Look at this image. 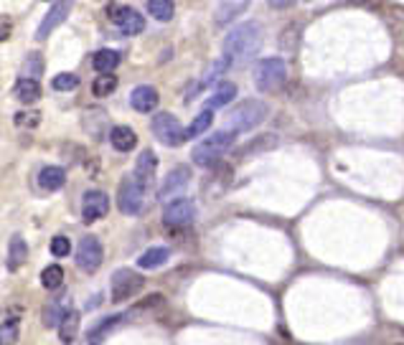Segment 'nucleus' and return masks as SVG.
<instances>
[{"mask_svg":"<svg viewBox=\"0 0 404 345\" xmlns=\"http://www.w3.org/2000/svg\"><path fill=\"white\" fill-rule=\"evenodd\" d=\"M64 315H62V307L56 302L46 304V310H43V323L48 325V328H56V325H62Z\"/></svg>","mask_w":404,"mask_h":345,"instance_id":"33","label":"nucleus"},{"mask_svg":"<svg viewBox=\"0 0 404 345\" xmlns=\"http://www.w3.org/2000/svg\"><path fill=\"white\" fill-rule=\"evenodd\" d=\"M234 97H237V87H234L232 81H221L219 87L214 89L209 101H206V109H219V107H226V104H232Z\"/></svg>","mask_w":404,"mask_h":345,"instance_id":"18","label":"nucleus"},{"mask_svg":"<svg viewBox=\"0 0 404 345\" xmlns=\"http://www.w3.org/2000/svg\"><path fill=\"white\" fill-rule=\"evenodd\" d=\"M69 251H71V241L67 237H54L51 239V254L54 257H69Z\"/></svg>","mask_w":404,"mask_h":345,"instance_id":"34","label":"nucleus"},{"mask_svg":"<svg viewBox=\"0 0 404 345\" xmlns=\"http://www.w3.org/2000/svg\"><path fill=\"white\" fill-rule=\"evenodd\" d=\"M110 142L117 153H130L137 145V135L132 127H125V125H117V127L110 129Z\"/></svg>","mask_w":404,"mask_h":345,"instance_id":"16","label":"nucleus"},{"mask_svg":"<svg viewBox=\"0 0 404 345\" xmlns=\"http://www.w3.org/2000/svg\"><path fill=\"white\" fill-rule=\"evenodd\" d=\"M155 168H158V157L153 150H143L140 155H137V162H135V173L132 176L137 178V181L143 183L145 188L153 183V178H155Z\"/></svg>","mask_w":404,"mask_h":345,"instance_id":"15","label":"nucleus"},{"mask_svg":"<svg viewBox=\"0 0 404 345\" xmlns=\"http://www.w3.org/2000/svg\"><path fill=\"white\" fill-rule=\"evenodd\" d=\"M117 206L125 216H137L145 206V185L135 176L123 178L120 190H117Z\"/></svg>","mask_w":404,"mask_h":345,"instance_id":"5","label":"nucleus"},{"mask_svg":"<svg viewBox=\"0 0 404 345\" xmlns=\"http://www.w3.org/2000/svg\"><path fill=\"white\" fill-rule=\"evenodd\" d=\"M237 140V132H229V129H221V132H214L211 137H206L204 142H199L191 153V160L201 168H214L216 162L224 157V153H229Z\"/></svg>","mask_w":404,"mask_h":345,"instance_id":"2","label":"nucleus"},{"mask_svg":"<svg viewBox=\"0 0 404 345\" xmlns=\"http://www.w3.org/2000/svg\"><path fill=\"white\" fill-rule=\"evenodd\" d=\"M107 211H110V198L104 190H87L82 198V218L87 223H95L99 218L107 216Z\"/></svg>","mask_w":404,"mask_h":345,"instance_id":"12","label":"nucleus"},{"mask_svg":"<svg viewBox=\"0 0 404 345\" xmlns=\"http://www.w3.org/2000/svg\"><path fill=\"white\" fill-rule=\"evenodd\" d=\"M145 287V279L135 269H117L112 274V302H125Z\"/></svg>","mask_w":404,"mask_h":345,"instance_id":"7","label":"nucleus"},{"mask_svg":"<svg viewBox=\"0 0 404 345\" xmlns=\"http://www.w3.org/2000/svg\"><path fill=\"white\" fill-rule=\"evenodd\" d=\"M43 71V59L39 54H28L26 64H23V74H26V79H36L39 81V76H41Z\"/></svg>","mask_w":404,"mask_h":345,"instance_id":"29","label":"nucleus"},{"mask_svg":"<svg viewBox=\"0 0 404 345\" xmlns=\"http://www.w3.org/2000/svg\"><path fill=\"white\" fill-rule=\"evenodd\" d=\"M15 97H18L23 104H34V101H39V97H41V84L36 79L21 76V79L15 81Z\"/></svg>","mask_w":404,"mask_h":345,"instance_id":"22","label":"nucleus"},{"mask_svg":"<svg viewBox=\"0 0 404 345\" xmlns=\"http://www.w3.org/2000/svg\"><path fill=\"white\" fill-rule=\"evenodd\" d=\"M151 127H153V135L163 142V145H168V148H179L181 142L186 140V129L181 127L179 117H173L171 112H158V115L153 117Z\"/></svg>","mask_w":404,"mask_h":345,"instance_id":"6","label":"nucleus"},{"mask_svg":"<svg viewBox=\"0 0 404 345\" xmlns=\"http://www.w3.org/2000/svg\"><path fill=\"white\" fill-rule=\"evenodd\" d=\"M117 89V76L115 74H99L92 84V94L95 97H110Z\"/></svg>","mask_w":404,"mask_h":345,"instance_id":"27","label":"nucleus"},{"mask_svg":"<svg viewBox=\"0 0 404 345\" xmlns=\"http://www.w3.org/2000/svg\"><path fill=\"white\" fill-rule=\"evenodd\" d=\"M196 218V206L188 198H176L163 209V223L168 229H183Z\"/></svg>","mask_w":404,"mask_h":345,"instance_id":"10","label":"nucleus"},{"mask_svg":"<svg viewBox=\"0 0 404 345\" xmlns=\"http://www.w3.org/2000/svg\"><path fill=\"white\" fill-rule=\"evenodd\" d=\"M262 46V31L260 23L247 20L242 26L232 28L224 38V59H229L232 64H242V61H249Z\"/></svg>","mask_w":404,"mask_h":345,"instance_id":"1","label":"nucleus"},{"mask_svg":"<svg viewBox=\"0 0 404 345\" xmlns=\"http://www.w3.org/2000/svg\"><path fill=\"white\" fill-rule=\"evenodd\" d=\"M244 10V6L242 3H221L219 6V13H216V23H229V18H237V15Z\"/></svg>","mask_w":404,"mask_h":345,"instance_id":"30","label":"nucleus"},{"mask_svg":"<svg viewBox=\"0 0 404 345\" xmlns=\"http://www.w3.org/2000/svg\"><path fill=\"white\" fill-rule=\"evenodd\" d=\"M155 307H165L163 295H151V297H145L143 302L137 304V310H155Z\"/></svg>","mask_w":404,"mask_h":345,"instance_id":"36","label":"nucleus"},{"mask_svg":"<svg viewBox=\"0 0 404 345\" xmlns=\"http://www.w3.org/2000/svg\"><path fill=\"white\" fill-rule=\"evenodd\" d=\"M51 87H54L56 92H71V89L79 87V76L76 74H59V76H54Z\"/></svg>","mask_w":404,"mask_h":345,"instance_id":"32","label":"nucleus"},{"mask_svg":"<svg viewBox=\"0 0 404 345\" xmlns=\"http://www.w3.org/2000/svg\"><path fill=\"white\" fill-rule=\"evenodd\" d=\"M92 64H95V69L99 74H112L117 69V64H120V54L112 51V48H99L95 54V59H92Z\"/></svg>","mask_w":404,"mask_h":345,"instance_id":"23","label":"nucleus"},{"mask_svg":"<svg viewBox=\"0 0 404 345\" xmlns=\"http://www.w3.org/2000/svg\"><path fill=\"white\" fill-rule=\"evenodd\" d=\"M267 112V104L262 99H244L226 115V125L232 127V132H249L265 122Z\"/></svg>","mask_w":404,"mask_h":345,"instance_id":"3","label":"nucleus"},{"mask_svg":"<svg viewBox=\"0 0 404 345\" xmlns=\"http://www.w3.org/2000/svg\"><path fill=\"white\" fill-rule=\"evenodd\" d=\"M79 323H82V318H79L76 310L64 312V320L62 325H59V338H62L64 345H71L76 340V335H79Z\"/></svg>","mask_w":404,"mask_h":345,"instance_id":"17","label":"nucleus"},{"mask_svg":"<svg viewBox=\"0 0 404 345\" xmlns=\"http://www.w3.org/2000/svg\"><path fill=\"white\" fill-rule=\"evenodd\" d=\"M188 183H191V168H188V165H179V168H173L171 173L165 176L163 185L158 190V198H160V201H168V198L179 196Z\"/></svg>","mask_w":404,"mask_h":345,"instance_id":"13","label":"nucleus"},{"mask_svg":"<svg viewBox=\"0 0 404 345\" xmlns=\"http://www.w3.org/2000/svg\"><path fill=\"white\" fill-rule=\"evenodd\" d=\"M107 18H110L115 26H120V31L127 36H137L145 28V18L130 6H115V3H112V6H107Z\"/></svg>","mask_w":404,"mask_h":345,"instance_id":"9","label":"nucleus"},{"mask_svg":"<svg viewBox=\"0 0 404 345\" xmlns=\"http://www.w3.org/2000/svg\"><path fill=\"white\" fill-rule=\"evenodd\" d=\"M28 259V244L23 237H18L15 234L13 239H11V246H8V269L15 272L18 267H23Z\"/></svg>","mask_w":404,"mask_h":345,"instance_id":"19","label":"nucleus"},{"mask_svg":"<svg viewBox=\"0 0 404 345\" xmlns=\"http://www.w3.org/2000/svg\"><path fill=\"white\" fill-rule=\"evenodd\" d=\"M67 183V173H64V168H59V165H46V168H41V173H39V185H41L43 190H59Z\"/></svg>","mask_w":404,"mask_h":345,"instance_id":"20","label":"nucleus"},{"mask_svg":"<svg viewBox=\"0 0 404 345\" xmlns=\"http://www.w3.org/2000/svg\"><path fill=\"white\" fill-rule=\"evenodd\" d=\"M148 10L155 20L165 23V20H171L173 13H176V6H173V0H148Z\"/></svg>","mask_w":404,"mask_h":345,"instance_id":"25","label":"nucleus"},{"mask_svg":"<svg viewBox=\"0 0 404 345\" xmlns=\"http://www.w3.org/2000/svg\"><path fill=\"white\" fill-rule=\"evenodd\" d=\"M62 282H64V269L59 264H51V267H46L41 272V284L46 290H56V287H62Z\"/></svg>","mask_w":404,"mask_h":345,"instance_id":"28","label":"nucleus"},{"mask_svg":"<svg viewBox=\"0 0 404 345\" xmlns=\"http://www.w3.org/2000/svg\"><path fill=\"white\" fill-rule=\"evenodd\" d=\"M293 3H298V0H270V6L272 8H290Z\"/></svg>","mask_w":404,"mask_h":345,"instance_id":"38","label":"nucleus"},{"mask_svg":"<svg viewBox=\"0 0 404 345\" xmlns=\"http://www.w3.org/2000/svg\"><path fill=\"white\" fill-rule=\"evenodd\" d=\"M102 259H104V249L99 239L90 234V237H84L82 241H79V249H76V267H79V269L92 274V272L99 269Z\"/></svg>","mask_w":404,"mask_h":345,"instance_id":"8","label":"nucleus"},{"mask_svg":"<svg viewBox=\"0 0 404 345\" xmlns=\"http://www.w3.org/2000/svg\"><path fill=\"white\" fill-rule=\"evenodd\" d=\"M21 335V323L18 318H8L0 325V345H15Z\"/></svg>","mask_w":404,"mask_h":345,"instance_id":"26","label":"nucleus"},{"mask_svg":"<svg viewBox=\"0 0 404 345\" xmlns=\"http://www.w3.org/2000/svg\"><path fill=\"white\" fill-rule=\"evenodd\" d=\"M274 145H277V137H274V135H262V137H257L254 142H249L247 148H244V153H247V155H254V153L270 150V148H274Z\"/></svg>","mask_w":404,"mask_h":345,"instance_id":"31","label":"nucleus"},{"mask_svg":"<svg viewBox=\"0 0 404 345\" xmlns=\"http://www.w3.org/2000/svg\"><path fill=\"white\" fill-rule=\"evenodd\" d=\"M214 125V112L211 109H204L201 115H196V120L186 127V140H191V137H199L201 132H206V129Z\"/></svg>","mask_w":404,"mask_h":345,"instance_id":"24","label":"nucleus"},{"mask_svg":"<svg viewBox=\"0 0 404 345\" xmlns=\"http://www.w3.org/2000/svg\"><path fill=\"white\" fill-rule=\"evenodd\" d=\"M15 125H21V127H36L39 122H41V115L39 112H18V115L13 117Z\"/></svg>","mask_w":404,"mask_h":345,"instance_id":"35","label":"nucleus"},{"mask_svg":"<svg viewBox=\"0 0 404 345\" xmlns=\"http://www.w3.org/2000/svg\"><path fill=\"white\" fill-rule=\"evenodd\" d=\"M11 38V23L8 20H0V41Z\"/></svg>","mask_w":404,"mask_h":345,"instance_id":"37","label":"nucleus"},{"mask_svg":"<svg viewBox=\"0 0 404 345\" xmlns=\"http://www.w3.org/2000/svg\"><path fill=\"white\" fill-rule=\"evenodd\" d=\"M171 257V249H165V246H151V249L140 254L137 259V267H143V269H158V267H163Z\"/></svg>","mask_w":404,"mask_h":345,"instance_id":"21","label":"nucleus"},{"mask_svg":"<svg viewBox=\"0 0 404 345\" xmlns=\"http://www.w3.org/2000/svg\"><path fill=\"white\" fill-rule=\"evenodd\" d=\"M130 104L135 112H153L158 107V92L155 87H148V84H140V87L132 89L130 94Z\"/></svg>","mask_w":404,"mask_h":345,"instance_id":"14","label":"nucleus"},{"mask_svg":"<svg viewBox=\"0 0 404 345\" xmlns=\"http://www.w3.org/2000/svg\"><path fill=\"white\" fill-rule=\"evenodd\" d=\"M71 6H74V0H59L51 10H48L46 15H43V20L39 23V31H36V41H46L48 36L54 34L56 28L62 26L64 20H67L69 10H71Z\"/></svg>","mask_w":404,"mask_h":345,"instance_id":"11","label":"nucleus"},{"mask_svg":"<svg viewBox=\"0 0 404 345\" xmlns=\"http://www.w3.org/2000/svg\"><path fill=\"white\" fill-rule=\"evenodd\" d=\"M285 79H288V64L277 59V56L262 59L254 66V84H257L260 92H277L285 84Z\"/></svg>","mask_w":404,"mask_h":345,"instance_id":"4","label":"nucleus"}]
</instances>
